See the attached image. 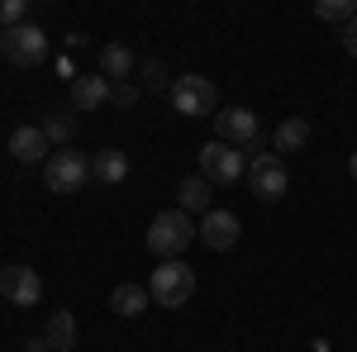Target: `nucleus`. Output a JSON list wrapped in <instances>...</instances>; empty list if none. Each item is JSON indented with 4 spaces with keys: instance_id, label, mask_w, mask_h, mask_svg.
I'll return each mask as SVG.
<instances>
[{
    "instance_id": "9",
    "label": "nucleus",
    "mask_w": 357,
    "mask_h": 352,
    "mask_svg": "<svg viewBox=\"0 0 357 352\" xmlns=\"http://www.w3.org/2000/svg\"><path fill=\"white\" fill-rule=\"evenodd\" d=\"M0 296L10 300L15 309H29V305H38L43 300V276L33 267H0Z\"/></svg>"
},
{
    "instance_id": "26",
    "label": "nucleus",
    "mask_w": 357,
    "mask_h": 352,
    "mask_svg": "<svg viewBox=\"0 0 357 352\" xmlns=\"http://www.w3.org/2000/svg\"><path fill=\"white\" fill-rule=\"evenodd\" d=\"M348 171H353V181H357V153H353V158H348Z\"/></svg>"
},
{
    "instance_id": "5",
    "label": "nucleus",
    "mask_w": 357,
    "mask_h": 352,
    "mask_svg": "<svg viewBox=\"0 0 357 352\" xmlns=\"http://www.w3.org/2000/svg\"><path fill=\"white\" fill-rule=\"evenodd\" d=\"M248 186L252 195L262 200V205H276L286 186H291V176H286V158H276V153H257V158H248Z\"/></svg>"
},
{
    "instance_id": "18",
    "label": "nucleus",
    "mask_w": 357,
    "mask_h": 352,
    "mask_svg": "<svg viewBox=\"0 0 357 352\" xmlns=\"http://www.w3.org/2000/svg\"><path fill=\"white\" fill-rule=\"evenodd\" d=\"M43 338H48V348H53V352H67L72 343H77V314H72V309H53V319H48V328H43Z\"/></svg>"
},
{
    "instance_id": "21",
    "label": "nucleus",
    "mask_w": 357,
    "mask_h": 352,
    "mask_svg": "<svg viewBox=\"0 0 357 352\" xmlns=\"http://www.w3.org/2000/svg\"><path fill=\"white\" fill-rule=\"evenodd\" d=\"M110 105H114V109L138 105V86H134V82H110Z\"/></svg>"
},
{
    "instance_id": "25",
    "label": "nucleus",
    "mask_w": 357,
    "mask_h": 352,
    "mask_svg": "<svg viewBox=\"0 0 357 352\" xmlns=\"http://www.w3.org/2000/svg\"><path fill=\"white\" fill-rule=\"evenodd\" d=\"M24 352H53V348H48V338H24Z\"/></svg>"
},
{
    "instance_id": "23",
    "label": "nucleus",
    "mask_w": 357,
    "mask_h": 352,
    "mask_svg": "<svg viewBox=\"0 0 357 352\" xmlns=\"http://www.w3.org/2000/svg\"><path fill=\"white\" fill-rule=\"evenodd\" d=\"M143 82H148V91H172V86H167L162 62H143Z\"/></svg>"
},
{
    "instance_id": "12",
    "label": "nucleus",
    "mask_w": 357,
    "mask_h": 352,
    "mask_svg": "<svg viewBox=\"0 0 357 352\" xmlns=\"http://www.w3.org/2000/svg\"><path fill=\"white\" fill-rule=\"evenodd\" d=\"M100 105H110V82H105V77H77V82H72V109L96 114Z\"/></svg>"
},
{
    "instance_id": "19",
    "label": "nucleus",
    "mask_w": 357,
    "mask_h": 352,
    "mask_svg": "<svg viewBox=\"0 0 357 352\" xmlns=\"http://www.w3.org/2000/svg\"><path fill=\"white\" fill-rule=\"evenodd\" d=\"M38 129H43L48 143H72V138H77V119H72V114H62V109H48Z\"/></svg>"
},
{
    "instance_id": "20",
    "label": "nucleus",
    "mask_w": 357,
    "mask_h": 352,
    "mask_svg": "<svg viewBox=\"0 0 357 352\" xmlns=\"http://www.w3.org/2000/svg\"><path fill=\"white\" fill-rule=\"evenodd\" d=\"M314 15L329 20V24H348V20H357V0H319Z\"/></svg>"
},
{
    "instance_id": "4",
    "label": "nucleus",
    "mask_w": 357,
    "mask_h": 352,
    "mask_svg": "<svg viewBox=\"0 0 357 352\" xmlns=\"http://www.w3.org/2000/svg\"><path fill=\"white\" fill-rule=\"evenodd\" d=\"M43 181H48L53 195H72V190H82L86 181H91V158L62 148V153H53V158L43 162Z\"/></svg>"
},
{
    "instance_id": "8",
    "label": "nucleus",
    "mask_w": 357,
    "mask_h": 352,
    "mask_svg": "<svg viewBox=\"0 0 357 352\" xmlns=\"http://www.w3.org/2000/svg\"><path fill=\"white\" fill-rule=\"evenodd\" d=\"M5 57L15 62V67H38L43 57H48V33L38 24H20V29H5Z\"/></svg>"
},
{
    "instance_id": "6",
    "label": "nucleus",
    "mask_w": 357,
    "mask_h": 352,
    "mask_svg": "<svg viewBox=\"0 0 357 352\" xmlns=\"http://www.w3.org/2000/svg\"><path fill=\"white\" fill-rule=\"evenodd\" d=\"M167 95H172V109H176V114H186V119H200V114H215V105H220L215 86L205 82V77H195V72H186V77H176Z\"/></svg>"
},
{
    "instance_id": "14",
    "label": "nucleus",
    "mask_w": 357,
    "mask_h": 352,
    "mask_svg": "<svg viewBox=\"0 0 357 352\" xmlns=\"http://www.w3.org/2000/svg\"><path fill=\"white\" fill-rule=\"evenodd\" d=\"M91 176L105 181V186H119V181L129 176V153H119V148H100V153L91 158Z\"/></svg>"
},
{
    "instance_id": "17",
    "label": "nucleus",
    "mask_w": 357,
    "mask_h": 352,
    "mask_svg": "<svg viewBox=\"0 0 357 352\" xmlns=\"http://www.w3.org/2000/svg\"><path fill=\"white\" fill-rule=\"evenodd\" d=\"M129 72H134V53L124 43H105L100 48V77L105 82H129Z\"/></svg>"
},
{
    "instance_id": "27",
    "label": "nucleus",
    "mask_w": 357,
    "mask_h": 352,
    "mask_svg": "<svg viewBox=\"0 0 357 352\" xmlns=\"http://www.w3.org/2000/svg\"><path fill=\"white\" fill-rule=\"evenodd\" d=\"M0 53H5V29H0Z\"/></svg>"
},
{
    "instance_id": "11",
    "label": "nucleus",
    "mask_w": 357,
    "mask_h": 352,
    "mask_svg": "<svg viewBox=\"0 0 357 352\" xmlns=\"http://www.w3.org/2000/svg\"><path fill=\"white\" fill-rule=\"evenodd\" d=\"M10 153H15V162L33 167V162H48V158H53V143L43 138L38 124H20V129L10 134Z\"/></svg>"
},
{
    "instance_id": "16",
    "label": "nucleus",
    "mask_w": 357,
    "mask_h": 352,
    "mask_svg": "<svg viewBox=\"0 0 357 352\" xmlns=\"http://www.w3.org/2000/svg\"><path fill=\"white\" fill-rule=\"evenodd\" d=\"M210 181L205 176H186L181 186H176V210H186V215H210Z\"/></svg>"
},
{
    "instance_id": "13",
    "label": "nucleus",
    "mask_w": 357,
    "mask_h": 352,
    "mask_svg": "<svg viewBox=\"0 0 357 352\" xmlns=\"http://www.w3.org/2000/svg\"><path fill=\"white\" fill-rule=\"evenodd\" d=\"M148 305H153L148 286H134V281H124V286H114V291H110V309L119 314V319H138Z\"/></svg>"
},
{
    "instance_id": "15",
    "label": "nucleus",
    "mask_w": 357,
    "mask_h": 352,
    "mask_svg": "<svg viewBox=\"0 0 357 352\" xmlns=\"http://www.w3.org/2000/svg\"><path fill=\"white\" fill-rule=\"evenodd\" d=\"M272 143H276V158H286V153H301L305 143H310V119H305V114H291V119H281V124H276V134H272Z\"/></svg>"
},
{
    "instance_id": "24",
    "label": "nucleus",
    "mask_w": 357,
    "mask_h": 352,
    "mask_svg": "<svg viewBox=\"0 0 357 352\" xmlns=\"http://www.w3.org/2000/svg\"><path fill=\"white\" fill-rule=\"evenodd\" d=\"M338 38H343V53H348V57H357V20H348Z\"/></svg>"
},
{
    "instance_id": "3",
    "label": "nucleus",
    "mask_w": 357,
    "mask_h": 352,
    "mask_svg": "<svg viewBox=\"0 0 357 352\" xmlns=\"http://www.w3.org/2000/svg\"><path fill=\"white\" fill-rule=\"evenodd\" d=\"M215 138L229 143V148H238V153H252V158H257V148H262V124H257V114L243 109V105L215 109Z\"/></svg>"
},
{
    "instance_id": "2",
    "label": "nucleus",
    "mask_w": 357,
    "mask_h": 352,
    "mask_svg": "<svg viewBox=\"0 0 357 352\" xmlns=\"http://www.w3.org/2000/svg\"><path fill=\"white\" fill-rule=\"evenodd\" d=\"M148 296H153V305H162V309H181V305L195 296V267H191V262H181V257H172V262H162V267H153Z\"/></svg>"
},
{
    "instance_id": "10",
    "label": "nucleus",
    "mask_w": 357,
    "mask_h": 352,
    "mask_svg": "<svg viewBox=\"0 0 357 352\" xmlns=\"http://www.w3.org/2000/svg\"><path fill=\"white\" fill-rule=\"evenodd\" d=\"M238 238H243L238 215H229V210H210V215H200V243L210 247V252H229V247H238Z\"/></svg>"
},
{
    "instance_id": "7",
    "label": "nucleus",
    "mask_w": 357,
    "mask_h": 352,
    "mask_svg": "<svg viewBox=\"0 0 357 352\" xmlns=\"http://www.w3.org/2000/svg\"><path fill=\"white\" fill-rule=\"evenodd\" d=\"M243 171H248V162H243L238 148H229L220 138L200 148V176H205L210 186H234V181H243Z\"/></svg>"
},
{
    "instance_id": "1",
    "label": "nucleus",
    "mask_w": 357,
    "mask_h": 352,
    "mask_svg": "<svg viewBox=\"0 0 357 352\" xmlns=\"http://www.w3.org/2000/svg\"><path fill=\"white\" fill-rule=\"evenodd\" d=\"M195 238H200V224H195L186 210H162V215L148 224V252H153V257H162V262L181 257Z\"/></svg>"
},
{
    "instance_id": "22",
    "label": "nucleus",
    "mask_w": 357,
    "mask_h": 352,
    "mask_svg": "<svg viewBox=\"0 0 357 352\" xmlns=\"http://www.w3.org/2000/svg\"><path fill=\"white\" fill-rule=\"evenodd\" d=\"M24 0H0V29H20L24 24Z\"/></svg>"
}]
</instances>
